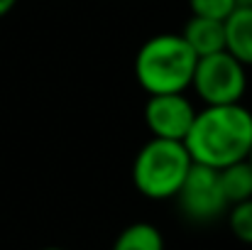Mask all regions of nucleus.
I'll return each instance as SVG.
<instances>
[{"label":"nucleus","instance_id":"obj_1","mask_svg":"<svg viewBox=\"0 0 252 250\" xmlns=\"http://www.w3.org/2000/svg\"><path fill=\"white\" fill-rule=\"evenodd\" d=\"M184 147L196 165L213 169L248 160L252 147V110L243 103L203 106L196 110Z\"/></svg>","mask_w":252,"mask_h":250},{"label":"nucleus","instance_id":"obj_2","mask_svg":"<svg viewBox=\"0 0 252 250\" xmlns=\"http://www.w3.org/2000/svg\"><path fill=\"white\" fill-rule=\"evenodd\" d=\"M196 54L179 32H162L150 37L135 54V79L147 91L157 93H186L191 88Z\"/></svg>","mask_w":252,"mask_h":250},{"label":"nucleus","instance_id":"obj_3","mask_svg":"<svg viewBox=\"0 0 252 250\" xmlns=\"http://www.w3.org/2000/svg\"><path fill=\"white\" fill-rule=\"evenodd\" d=\"M191 165H193V160H191L189 150L184 147V143L150 138L135 155L132 184L142 196H147L152 201L174 199L179 194Z\"/></svg>","mask_w":252,"mask_h":250},{"label":"nucleus","instance_id":"obj_4","mask_svg":"<svg viewBox=\"0 0 252 250\" xmlns=\"http://www.w3.org/2000/svg\"><path fill=\"white\" fill-rule=\"evenodd\" d=\"M191 88L203 101V106L243 103L248 93V67H243L225 49L208 57H198Z\"/></svg>","mask_w":252,"mask_h":250},{"label":"nucleus","instance_id":"obj_5","mask_svg":"<svg viewBox=\"0 0 252 250\" xmlns=\"http://www.w3.org/2000/svg\"><path fill=\"white\" fill-rule=\"evenodd\" d=\"M174 199L179 201L181 214L196 223H211L228 211V201L220 189L218 169L196 165V162L191 165Z\"/></svg>","mask_w":252,"mask_h":250},{"label":"nucleus","instance_id":"obj_6","mask_svg":"<svg viewBox=\"0 0 252 250\" xmlns=\"http://www.w3.org/2000/svg\"><path fill=\"white\" fill-rule=\"evenodd\" d=\"M196 118L193 103L186 93H157L145 103V125L152 138L184 143L191 123Z\"/></svg>","mask_w":252,"mask_h":250},{"label":"nucleus","instance_id":"obj_7","mask_svg":"<svg viewBox=\"0 0 252 250\" xmlns=\"http://www.w3.org/2000/svg\"><path fill=\"white\" fill-rule=\"evenodd\" d=\"M179 35L184 37V42L191 47L196 57H208L225 49V20L191 15Z\"/></svg>","mask_w":252,"mask_h":250},{"label":"nucleus","instance_id":"obj_8","mask_svg":"<svg viewBox=\"0 0 252 250\" xmlns=\"http://www.w3.org/2000/svg\"><path fill=\"white\" fill-rule=\"evenodd\" d=\"M225 52L243 67H252V5L240 2L225 20Z\"/></svg>","mask_w":252,"mask_h":250},{"label":"nucleus","instance_id":"obj_9","mask_svg":"<svg viewBox=\"0 0 252 250\" xmlns=\"http://www.w3.org/2000/svg\"><path fill=\"white\" fill-rule=\"evenodd\" d=\"M218 179H220V189H223L228 206L252 199V165L248 160H240V162L218 169Z\"/></svg>","mask_w":252,"mask_h":250},{"label":"nucleus","instance_id":"obj_10","mask_svg":"<svg viewBox=\"0 0 252 250\" xmlns=\"http://www.w3.org/2000/svg\"><path fill=\"white\" fill-rule=\"evenodd\" d=\"M110 250H164V238L157 226L137 221L118 233Z\"/></svg>","mask_w":252,"mask_h":250},{"label":"nucleus","instance_id":"obj_11","mask_svg":"<svg viewBox=\"0 0 252 250\" xmlns=\"http://www.w3.org/2000/svg\"><path fill=\"white\" fill-rule=\"evenodd\" d=\"M228 226H230L233 236H235L240 243L252 246V199H245V201L230 206Z\"/></svg>","mask_w":252,"mask_h":250},{"label":"nucleus","instance_id":"obj_12","mask_svg":"<svg viewBox=\"0 0 252 250\" xmlns=\"http://www.w3.org/2000/svg\"><path fill=\"white\" fill-rule=\"evenodd\" d=\"M243 0H189L191 15L211 17V20H228V15L240 5Z\"/></svg>","mask_w":252,"mask_h":250},{"label":"nucleus","instance_id":"obj_13","mask_svg":"<svg viewBox=\"0 0 252 250\" xmlns=\"http://www.w3.org/2000/svg\"><path fill=\"white\" fill-rule=\"evenodd\" d=\"M15 5H17V0H0V17H5Z\"/></svg>","mask_w":252,"mask_h":250},{"label":"nucleus","instance_id":"obj_14","mask_svg":"<svg viewBox=\"0 0 252 250\" xmlns=\"http://www.w3.org/2000/svg\"><path fill=\"white\" fill-rule=\"evenodd\" d=\"M248 162L252 165V147H250V152H248Z\"/></svg>","mask_w":252,"mask_h":250},{"label":"nucleus","instance_id":"obj_15","mask_svg":"<svg viewBox=\"0 0 252 250\" xmlns=\"http://www.w3.org/2000/svg\"><path fill=\"white\" fill-rule=\"evenodd\" d=\"M42 250H64V248H54V246H52V248H42Z\"/></svg>","mask_w":252,"mask_h":250},{"label":"nucleus","instance_id":"obj_16","mask_svg":"<svg viewBox=\"0 0 252 250\" xmlns=\"http://www.w3.org/2000/svg\"><path fill=\"white\" fill-rule=\"evenodd\" d=\"M243 2H248V5H252V0H243Z\"/></svg>","mask_w":252,"mask_h":250}]
</instances>
